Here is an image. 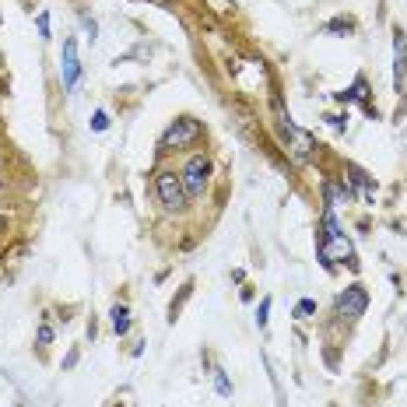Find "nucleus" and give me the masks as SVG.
<instances>
[{"label": "nucleus", "mask_w": 407, "mask_h": 407, "mask_svg": "<svg viewBox=\"0 0 407 407\" xmlns=\"http://www.w3.org/2000/svg\"><path fill=\"white\" fill-rule=\"evenodd\" d=\"M200 137H204V127H200L193 116H176V120L165 127V134L158 137V151H162V155H169V151H186V148H197Z\"/></svg>", "instance_id": "f257e3e1"}, {"label": "nucleus", "mask_w": 407, "mask_h": 407, "mask_svg": "<svg viewBox=\"0 0 407 407\" xmlns=\"http://www.w3.org/2000/svg\"><path fill=\"white\" fill-rule=\"evenodd\" d=\"M155 193H158V200H162L165 211H183L186 200H190L176 169H158V172H155Z\"/></svg>", "instance_id": "f03ea898"}, {"label": "nucleus", "mask_w": 407, "mask_h": 407, "mask_svg": "<svg viewBox=\"0 0 407 407\" xmlns=\"http://www.w3.org/2000/svg\"><path fill=\"white\" fill-rule=\"evenodd\" d=\"M179 179H183L186 197H204V190H208V179H211V158H208V155H190L186 165L179 169Z\"/></svg>", "instance_id": "7ed1b4c3"}, {"label": "nucleus", "mask_w": 407, "mask_h": 407, "mask_svg": "<svg viewBox=\"0 0 407 407\" xmlns=\"http://www.w3.org/2000/svg\"><path fill=\"white\" fill-rule=\"evenodd\" d=\"M365 309H369V292H365V285H348V288L337 295V316H341V320H358V316H365Z\"/></svg>", "instance_id": "20e7f679"}, {"label": "nucleus", "mask_w": 407, "mask_h": 407, "mask_svg": "<svg viewBox=\"0 0 407 407\" xmlns=\"http://www.w3.org/2000/svg\"><path fill=\"white\" fill-rule=\"evenodd\" d=\"M281 130H285V141H288V151L299 158V162H309L316 155V137L299 130L295 123H288V116H281Z\"/></svg>", "instance_id": "39448f33"}, {"label": "nucleus", "mask_w": 407, "mask_h": 407, "mask_svg": "<svg viewBox=\"0 0 407 407\" xmlns=\"http://www.w3.org/2000/svg\"><path fill=\"white\" fill-rule=\"evenodd\" d=\"M60 81H64V92H74L78 81H81V60H78V43H74V39H64V53H60Z\"/></svg>", "instance_id": "423d86ee"}, {"label": "nucleus", "mask_w": 407, "mask_h": 407, "mask_svg": "<svg viewBox=\"0 0 407 407\" xmlns=\"http://www.w3.org/2000/svg\"><path fill=\"white\" fill-rule=\"evenodd\" d=\"M404 81H407V39L397 29L393 32V92L397 95L404 92Z\"/></svg>", "instance_id": "0eeeda50"}, {"label": "nucleus", "mask_w": 407, "mask_h": 407, "mask_svg": "<svg viewBox=\"0 0 407 407\" xmlns=\"http://www.w3.org/2000/svg\"><path fill=\"white\" fill-rule=\"evenodd\" d=\"M348 200H351V190H348L344 183H334V179L323 183V204H327L330 211L337 208V204H348Z\"/></svg>", "instance_id": "6e6552de"}, {"label": "nucleus", "mask_w": 407, "mask_h": 407, "mask_svg": "<svg viewBox=\"0 0 407 407\" xmlns=\"http://www.w3.org/2000/svg\"><path fill=\"white\" fill-rule=\"evenodd\" d=\"M337 102H362V106L372 113V106H369V95H365V78H355V85H351L348 92H337Z\"/></svg>", "instance_id": "1a4fd4ad"}, {"label": "nucleus", "mask_w": 407, "mask_h": 407, "mask_svg": "<svg viewBox=\"0 0 407 407\" xmlns=\"http://www.w3.org/2000/svg\"><path fill=\"white\" fill-rule=\"evenodd\" d=\"M109 323H113V334H116V337H123V334L130 330V309H127V306H113Z\"/></svg>", "instance_id": "9d476101"}, {"label": "nucleus", "mask_w": 407, "mask_h": 407, "mask_svg": "<svg viewBox=\"0 0 407 407\" xmlns=\"http://www.w3.org/2000/svg\"><path fill=\"white\" fill-rule=\"evenodd\" d=\"M348 176H351V183L365 193V197H372V183H369V176H365V169H358V165H348Z\"/></svg>", "instance_id": "9b49d317"}, {"label": "nucleus", "mask_w": 407, "mask_h": 407, "mask_svg": "<svg viewBox=\"0 0 407 407\" xmlns=\"http://www.w3.org/2000/svg\"><path fill=\"white\" fill-rule=\"evenodd\" d=\"M215 390H218L222 397H232V383H229L225 369H215Z\"/></svg>", "instance_id": "f8f14e48"}, {"label": "nucleus", "mask_w": 407, "mask_h": 407, "mask_svg": "<svg viewBox=\"0 0 407 407\" xmlns=\"http://www.w3.org/2000/svg\"><path fill=\"white\" fill-rule=\"evenodd\" d=\"M313 313H316V302H313V299H302V302L295 306V320H309Z\"/></svg>", "instance_id": "ddd939ff"}, {"label": "nucleus", "mask_w": 407, "mask_h": 407, "mask_svg": "<svg viewBox=\"0 0 407 407\" xmlns=\"http://www.w3.org/2000/svg\"><path fill=\"white\" fill-rule=\"evenodd\" d=\"M267 320H271V295L260 302V309H257V327L260 330H267Z\"/></svg>", "instance_id": "4468645a"}, {"label": "nucleus", "mask_w": 407, "mask_h": 407, "mask_svg": "<svg viewBox=\"0 0 407 407\" xmlns=\"http://www.w3.org/2000/svg\"><path fill=\"white\" fill-rule=\"evenodd\" d=\"M36 344H39V348L53 344V327H50V320H43V323H39V337H36Z\"/></svg>", "instance_id": "2eb2a0df"}, {"label": "nucleus", "mask_w": 407, "mask_h": 407, "mask_svg": "<svg viewBox=\"0 0 407 407\" xmlns=\"http://www.w3.org/2000/svg\"><path fill=\"white\" fill-rule=\"evenodd\" d=\"M92 130H95V134H102V130H109V113H106V109H99V113L92 116Z\"/></svg>", "instance_id": "dca6fc26"}, {"label": "nucleus", "mask_w": 407, "mask_h": 407, "mask_svg": "<svg viewBox=\"0 0 407 407\" xmlns=\"http://www.w3.org/2000/svg\"><path fill=\"white\" fill-rule=\"evenodd\" d=\"M327 29H330V32H344V36H348V32H355V22H341V18H337V22H330Z\"/></svg>", "instance_id": "f3484780"}, {"label": "nucleus", "mask_w": 407, "mask_h": 407, "mask_svg": "<svg viewBox=\"0 0 407 407\" xmlns=\"http://www.w3.org/2000/svg\"><path fill=\"white\" fill-rule=\"evenodd\" d=\"M39 36L50 39V11H39Z\"/></svg>", "instance_id": "a211bd4d"}, {"label": "nucleus", "mask_w": 407, "mask_h": 407, "mask_svg": "<svg viewBox=\"0 0 407 407\" xmlns=\"http://www.w3.org/2000/svg\"><path fill=\"white\" fill-rule=\"evenodd\" d=\"M85 32H88V39L95 43V36H99V25H95L92 18H85Z\"/></svg>", "instance_id": "6ab92c4d"}, {"label": "nucleus", "mask_w": 407, "mask_h": 407, "mask_svg": "<svg viewBox=\"0 0 407 407\" xmlns=\"http://www.w3.org/2000/svg\"><path fill=\"white\" fill-rule=\"evenodd\" d=\"M327 120H330L334 130H344V127H348V116H327Z\"/></svg>", "instance_id": "aec40b11"}, {"label": "nucleus", "mask_w": 407, "mask_h": 407, "mask_svg": "<svg viewBox=\"0 0 407 407\" xmlns=\"http://www.w3.org/2000/svg\"><path fill=\"white\" fill-rule=\"evenodd\" d=\"M74 362H78V348H74V351H71V355H67V358H64V369H71V365H74Z\"/></svg>", "instance_id": "412c9836"}, {"label": "nucleus", "mask_w": 407, "mask_h": 407, "mask_svg": "<svg viewBox=\"0 0 407 407\" xmlns=\"http://www.w3.org/2000/svg\"><path fill=\"white\" fill-rule=\"evenodd\" d=\"M8 229V215H0V232H4Z\"/></svg>", "instance_id": "4be33fe9"}]
</instances>
